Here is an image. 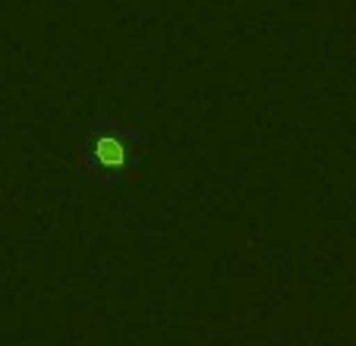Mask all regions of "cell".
<instances>
[{"instance_id": "obj_1", "label": "cell", "mask_w": 356, "mask_h": 346, "mask_svg": "<svg viewBox=\"0 0 356 346\" xmlns=\"http://www.w3.org/2000/svg\"><path fill=\"white\" fill-rule=\"evenodd\" d=\"M145 113L148 110H114L88 120L67 154L76 176L104 192L133 186L145 170Z\"/></svg>"}]
</instances>
